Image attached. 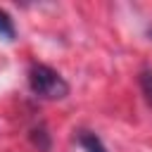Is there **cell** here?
Listing matches in <instances>:
<instances>
[{"mask_svg": "<svg viewBox=\"0 0 152 152\" xmlns=\"http://www.w3.org/2000/svg\"><path fill=\"white\" fill-rule=\"evenodd\" d=\"M28 90L40 100H64L69 95V83L59 71L48 64L33 62L28 66Z\"/></svg>", "mask_w": 152, "mask_h": 152, "instance_id": "obj_1", "label": "cell"}, {"mask_svg": "<svg viewBox=\"0 0 152 152\" xmlns=\"http://www.w3.org/2000/svg\"><path fill=\"white\" fill-rule=\"evenodd\" d=\"M76 142L83 147V152H107L102 138H100L95 131H88V128L76 131Z\"/></svg>", "mask_w": 152, "mask_h": 152, "instance_id": "obj_2", "label": "cell"}, {"mask_svg": "<svg viewBox=\"0 0 152 152\" xmlns=\"http://www.w3.org/2000/svg\"><path fill=\"white\" fill-rule=\"evenodd\" d=\"M28 140L38 152H50V147H52V140H50V133L45 126H33L28 131Z\"/></svg>", "mask_w": 152, "mask_h": 152, "instance_id": "obj_3", "label": "cell"}, {"mask_svg": "<svg viewBox=\"0 0 152 152\" xmlns=\"http://www.w3.org/2000/svg\"><path fill=\"white\" fill-rule=\"evenodd\" d=\"M138 86H140V93H142L145 102L152 107V66L140 69V74H138Z\"/></svg>", "mask_w": 152, "mask_h": 152, "instance_id": "obj_4", "label": "cell"}, {"mask_svg": "<svg viewBox=\"0 0 152 152\" xmlns=\"http://www.w3.org/2000/svg\"><path fill=\"white\" fill-rule=\"evenodd\" d=\"M0 38L5 40H14L17 38V28H14V19L0 7Z\"/></svg>", "mask_w": 152, "mask_h": 152, "instance_id": "obj_5", "label": "cell"}]
</instances>
